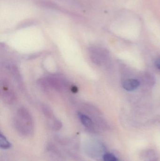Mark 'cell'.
<instances>
[{
    "mask_svg": "<svg viewBox=\"0 0 160 161\" xmlns=\"http://www.w3.org/2000/svg\"><path fill=\"white\" fill-rule=\"evenodd\" d=\"M78 115L81 123L85 128L89 130L94 128V123L88 115L81 112L78 113Z\"/></svg>",
    "mask_w": 160,
    "mask_h": 161,
    "instance_id": "3957f363",
    "label": "cell"
},
{
    "mask_svg": "<svg viewBox=\"0 0 160 161\" xmlns=\"http://www.w3.org/2000/svg\"><path fill=\"white\" fill-rule=\"evenodd\" d=\"M9 69L10 70V73L13 75L15 80H16V81H17L18 85L19 86V87H21L22 85L21 78V76L20 75L18 71V69L15 66H11Z\"/></svg>",
    "mask_w": 160,
    "mask_h": 161,
    "instance_id": "5b68a950",
    "label": "cell"
},
{
    "mask_svg": "<svg viewBox=\"0 0 160 161\" xmlns=\"http://www.w3.org/2000/svg\"><path fill=\"white\" fill-rule=\"evenodd\" d=\"M145 161H158V158L156 156L146 159Z\"/></svg>",
    "mask_w": 160,
    "mask_h": 161,
    "instance_id": "30bf717a",
    "label": "cell"
},
{
    "mask_svg": "<svg viewBox=\"0 0 160 161\" xmlns=\"http://www.w3.org/2000/svg\"><path fill=\"white\" fill-rule=\"evenodd\" d=\"M103 161H119L115 156L111 153H106L102 157Z\"/></svg>",
    "mask_w": 160,
    "mask_h": 161,
    "instance_id": "ba28073f",
    "label": "cell"
},
{
    "mask_svg": "<svg viewBox=\"0 0 160 161\" xmlns=\"http://www.w3.org/2000/svg\"><path fill=\"white\" fill-rule=\"evenodd\" d=\"M14 125L17 131L23 136L31 135L34 132V121L31 114L25 108L19 109L14 118Z\"/></svg>",
    "mask_w": 160,
    "mask_h": 161,
    "instance_id": "6da1fadb",
    "label": "cell"
},
{
    "mask_svg": "<svg viewBox=\"0 0 160 161\" xmlns=\"http://www.w3.org/2000/svg\"><path fill=\"white\" fill-rule=\"evenodd\" d=\"M49 123L51 127L55 130H59L62 128V124L61 122L54 117L50 119Z\"/></svg>",
    "mask_w": 160,
    "mask_h": 161,
    "instance_id": "52a82bcc",
    "label": "cell"
},
{
    "mask_svg": "<svg viewBox=\"0 0 160 161\" xmlns=\"http://www.w3.org/2000/svg\"><path fill=\"white\" fill-rule=\"evenodd\" d=\"M1 95L4 102L7 104H11L15 101V95L14 92L8 87L7 85L3 83V86L1 90Z\"/></svg>",
    "mask_w": 160,
    "mask_h": 161,
    "instance_id": "7a4b0ae2",
    "label": "cell"
},
{
    "mask_svg": "<svg viewBox=\"0 0 160 161\" xmlns=\"http://www.w3.org/2000/svg\"><path fill=\"white\" fill-rule=\"evenodd\" d=\"M155 66L160 70V58L156 59L155 62Z\"/></svg>",
    "mask_w": 160,
    "mask_h": 161,
    "instance_id": "9c48e42d",
    "label": "cell"
},
{
    "mask_svg": "<svg viewBox=\"0 0 160 161\" xmlns=\"http://www.w3.org/2000/svg\"><path fill=\"white\" fill-rule=\"evenodd\" d=\"M139 80L134 79H128L125 80L123 83V87L127 91H132L140 86Z\"/></svg>",
    "mask_w": 160,
    "mask_h": 161,
    "instance_id": "277c9868",
    "label": "cell"
},
{
    "mask_svg": "<svg viewBox=\"0 0 160 161\" xmlns=\"http://www.w3.org/2000/svg\"><path fill=\"white\" fill-rule=\"evenodd\" d=\"M11 144L3 135L0 134V147L2 149H8L10 148Z\"/></svg>",
    "mask_w": 160,
    "mask_h": 161,
    "instance_id": "8992f818",
    "label": "cell"
}]
</instances>
